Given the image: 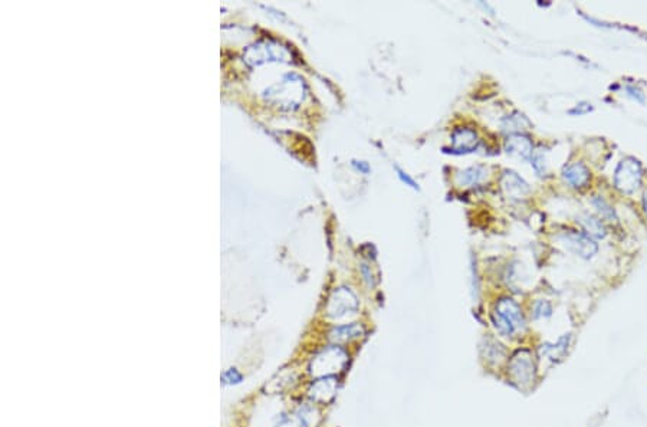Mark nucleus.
I'll use <instances>...</instances> for the list:
<instances>
[{"label": "nucleus", "instance_id": "obj_23", "mask_svg": "<svg viewBox=\"0 0 647 427\" xmlns=\"http://www.w3.org/2000/svg\"><path fill=\"white\" fill-rule=\"evenodd\" d=\"M626 94L630 97V98H633L635 101L640 102V104H644V94L640 88H637L636 85H627L626 87Z\"/></svg>", "mask_w": 647, "mask_h": 427}, {"label": "nucleus", "instance_id": "obj_12", "mask_svg": "<svg viewBox=\"0 0 647 427\" xmlns=\"http://www.w3.org/2000/svg\"><path fill=\"white\" fill-rule=\"evenodd\" d=\"M489 176V170L486 166L478 164V166H472L464 170H459L455 176L456 184L461 187H476L481 186L488 180Z\"/></svg>", "mask_w": 647, "mask_h": 427}, {"label": "nucleus", "instance_id": "obj_7", "mask_svg": "<svg viewBox=\"0 0 647 427\" xmlns=\"http://www.w3.org/2000/svg\"><path fill=\"white\" fill-rule=\"evenodd\" d=\"M559 242L570 252L580 256L581 259H591L599 252V245L595 244L588 235L580 232H567L559 236Z\"/></svg>", "mask_w": 647, "mask_h": 427}, {"label": "nucleus", "instance_id": "obj_11", "mask_svg": "<svg viewBox=\"0 0 647 427\" xmlns=\"http://www.w3.org/2000/svg\"><path fill=\"white\" fill-rule=\"evenodd\" d=\"M505 151L509 156L530 160L534 155V146L530 137L524 134H512L509 135L505 141Z\"/></svg>", "mask_w": 647, "mask_h": 427}, {"label": "nucleus", "instance_id": "obj_25", "mask_svg": "<svg viewBox=\"0 0 647 427\" xmlns=\"http://www.w3.org/2000/svg\"><path fill=\"white\" fill-rule=\"evenodd\" d=\"M351 166H352L355 170H359V172H360V173H363V175H368V173L371 172V167H370V164H368V163H366V161L352 160Z\"/></svg>", "mask_w": 647, "mask_h": 427}, {"label": "nucleus", "instance_id": "obj_19", "mask_svg": "<svg viewBox=\"0 0 647 427\" xmlns=\"http://www.w3.org/2000/svg\"><path fill=\"white\" fill-rule=\"evenodd\" d=\"M593 206L595 208V210H597L600 213V216L608 221H616L617 220V213L616 210L613 209L610 204L600 196H595L593 199Z\"/></svg>", "mask_w": 647, "mask_h": 427}, {"label": "nucleus", "instance_id": "obj_5", "mask_svg": "<svg viewBox=\"0 0 647 427\" xmlns=\"http://www.w3.org/2000/svg\"><path fill=\"white\" fill-rule=\"evenodd\" d=\"M574 341L575 337L573 332L561 334L555 341H544L537 348L538 360L541 358V360H546L554 366L563 363L571 352Z\"/></svg>", "mask_w": 647, "mask_h": 427}, {"label": "nucleus", "instance_id": "obj_22", "mask_svg": "<svg viewBox=\"0 0 647 427\" xmlns=\"http://www.w3.org/2000/svg\"><path fill=\"white\" fill-rule=\"evenodd\" d=\"M395 170H396V173H397L399 179H400L406 186L412 187V189H415V190H419V184H417L410 176H408L406 172H403V170H401L399 166H395Z\"/></svg>", "mask_w": 647, "mask_h": 427}, {"label": "nucleus", "instance_id": "obj_27", "mask_svg": "<svg viewBox=\"0 0 647 427\" xmlns=\"http://www.w3.org/2000/svg\"><path fill=\"white\" fill-rule=\"evenodd\" d=\"M643 209H644V213L647 215V190L643 195Z\"/></svg>", "mask_w": 647, "mask_h": 427}, {"label": "nucleus", "instance_id": "obj_20", "mask_svg": "<svg viewBox=\"0 0 647 427\" xmlns=\"http://www.w3.org/2000/svg\"><path fill=\"white\" fill-rule=\"evenodd\" d=\"M243 380V375L237 371L236 368H228L223 374H222V383L225 386H236V384H241Z\"/></svg>", "mask_w": 647, "mask_h": 427}, {"label": "nucleus", "instance_id": "obj_9", "mask_svg": "<svg viewBox=\"0 0 647 427\" xmlns=\"http://www.w3.org/2000/svg\"><path fill=\"white\" fill-rule=\"evenodd\" d=\"M481 354L484 357V360L490 364V366H501L506 364L508 358H509V350L506 346H504L499 339L495 337L486 335L482 338L481 343Z\"/></svg>", "mask_w": 647, "mask_h": 427}, {"label": "nucleus", "instance_id": "obj_15", "mask_svg": "<svg viewBox=\"0 0 647 427\" xmlns=\"http://www.w3.org/2000/svg\"><path fill=\"white\" fill-rule=\"evenodd\" d=\"M364 334V328L357 322L346 324V326H338L332 328L330 332V338L334 343H350L352 339L360 338Z\"/></svg>", "mask_w": 647, "mask_h": 427}, {"label": "nucleus", "instance_id": "obj_8", "mask_svg": "<svg viewBox=\"0 0 647 427\" xmlns=\"http://www.w3.org/2000/svg\"><path fill=\"white\" fill-rule=\"evenodd\" d=\"M479 135L475 130L459 127L452 132V152L455 155H469L478 150Z\"/></svg>", "mask_w": 647, "mask_h": 427}, {"label": "nucleus", "instance_id": "obj_4", "mask_svg": "<svg viewBox=\"0 0 647 427\" xmlns=\"http://www.w3.org/2000/svg\"><path fill=\"white\" fill-rule=\"evenodd\" d=\"M643 181V167L635 157L623 159L615 172L616 189L624 195L635 193Z\"/></svg>", "mask_w": 647, "mask_h": 427}, {"label": "nucleus", "instance_id": "obj_3", "mask_svg": "<svg viewBox=\"0 0 647 427\" xmlns=\"http://www.w3.org/2000/svg\"><path fill=\"white\" fill-rule=\"evenodd\" d=\"M348 363V354L341 347H328L318 352L310 364V370L312 374L319 375V377H326V375H332L334 373L341 371Z\"/></svg>", "mask_w": 647, "mask_h": 427}, {"label": "nucleus", "instance_id": "obj_24", "mask_svg": "<svg viewBox=\"0 0 647 427\" xmlns=\"http://www.w3.org/2000/svg\"><path fill=\"white\" fill-rule=\"evenodd\" d=\"M360 270H361V275H363V278H364V281H366L367 286H368V288H372V286H374V284H376V282H374V278H372L371 266H368V264L363 262V264H361V266H360Z\"/></svg>", "mask_w": 647, "mask_h": 427}, {"label": "nucleus", "instance_id": "obj_17", "mask_svg": "<svg viewBox=\"0 0 647 427\" xmlns=\"http://www.w3.org/2000/svg\"><path fill=\"white\" fill-rule=\"evenodd\" d=\"M578 221H580L583 229L586 230V233L590 237H595V239H604L606 237V235H607L606 228L603 225V221L599 220L597 217L586 215V216H581Z\"/></svg>", "mask_w": 647, "mask_h": 427}, {"label": "nucleus", "instance_id": "obj_26", "mask_svg": "<svg viewBox=\"0 0 647 427\" xmlns=\"http://www.w3.org/2000/svg\"><path fill=\"white\" fill-rule=\"evenodd\" d=\"M591 110H593L591 104H587V102H581V104H578L574 110H571L570 114H573V115H577V114H578V115H583V114L590 112Z\"/></svg>", "mask_w": 647, "mask_h": 427}, {"label": "nucleus", "instance_id": "obj_6", "mask_svg": "<svg viewBox=\"0 0 647 427\" xmlns=\"http://www.w3.org/2000/svg\"><path fill=\"white\" fill-rule=\"evenodd\" d=\"M359 311V298L350 288H338L332 292L328 301L327 312L334 319H341L347 315H354Z\"/></svg>", "mask_w": 647, "mask_h": 427}, {"label": "nucleus", "instance_id": "obj_21", "mask_svg": "<svg viewBox=\"0 0 647 427\" xmlns=\"http://www.w3.org/2000/svg\"><path fill=\"white\" fill-rule=\"evenodd\" d=\"M541 151L542 150L535 151L532 155V157H531V164H532V167H534V170H535L538 176H542V173L546 172V170H544V166H546V163H544V161H546V160H544V156H542Z\"/></svg>", "mask_w": 647, "mask_h": 427}, {"label": "nucleus", "instance_id": "obj_1", "mask_svg": "<svg viewBox=\"0 0 647 427\" xmlns=\"http://www.w3.org/2000/svg\"><path fill=\"white\" fill-rule=\"evenodd\" d=\"M490 322L499 337L515 339L526 331V318L521 305L510 297H502L490 312Z\"/></svg>", "mask_w": 647, "mask_h": 427}, {"label": "nucleus", "instance_id": "obj_13", "mask_svg": "<svg viewBox=\"0 0 647 427\" xmlns=\"http://www.w3.org/2000/svg\"><path fill=\"white\" fill-rule=\"evenodd\" d=\"M335 393H337V380L334 375L319 377L310 387V396L315 401L327 403L335 396Z\"/></svg>", "mask_w": 647, "mask_h": 427}, {"label": "nucleus", "instance_id": "obj_14", "mask_svg": "<svg viewBox=\"0 0 647 427\" xmlns=\"http://www.w3.org/2000/svg\"><path fill=\"white\" fill-rule=\"evenodd\" d=\"M563 179L573 186L574 189H583L591 179L590 170L583 163H571L564 167L563 170Z\"/></svg>", "mask_w": 647, "mask_h": 427}, {"label": "nucleus", "instance_id": "obj_18", "mask_svg": "<svg viewBox=\"0 0 647 427\" xmlns=\"http://www.w3.org/2000/svg\"><path fill=\"white\" fill-rule=\"evenodd\" d=\"M554 314V306L548 299H537L532 304L531 308V317L534 321H542V319H550Z\"/></svg>", "mask_w": 647, "mask_h": 427}, {"label": "nucleus", "instance_id": "obj_10", "mask_svg": "<svg viewBox=\"0 0 647 427\" xmlns=\"http://www.w3.org/2000/svg\"><path fill=\"white\" fill-rule=\"evenodd\" d=\"M501 189L509 199L519 200L531 193V187L512 170H505L501 177Z\"/></svg>", "mask_w": 647, "mask_h": 427}, {"label": "nucleus", "instance_id": "obj_16", "mask_svg": "<svg viewBox=\"0 0 647 427\" xmlns=\"http://www.w3.org/2000/svg\"><path fill=\"white\" fill-rule=\"evenodd\" d=\"M501 127H502V131L510 132V135H512V134H521L522 131L528 130L531 127V123L528 121V118L522 115L521 112H514L510 115H506L502 119Z\"/></svg>", "mask_w": 647, "mask_h": 427}, {"label": "nucleus", "instance_id": "obj_2", "mask_svg": "<svg viewBox=\"0 0 647 427\" xmlns=\"http://www.w3.org/2000/svg\"><path fill=\"white\" fill-rule=\"evenodd\" d=\"M509 383L519 391H530L538 381V355L531 348L519 347L509 354L506 361Z\"/></svg>", "mask_w": 647, "mask_h": 427}]
</instances>
